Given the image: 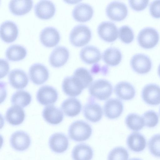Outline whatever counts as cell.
I'll list each match as a JSON object with an SVG mask.
<instances>
[{"mask_svg":"<svg viewBox=\"0 0 160 160\" xmlns=\"http://www.w3.org/2000/svg\"><path fill=\"white\" fill-rule=\"evenodd\" d=\"M92 133V129L87 122L82 120H77L72 123L68 130V135L72 140L77 142L88 139Z\"/></svg>","mask_w":160,"mask_h":160,"instance_id":"1","label":"cell"},{"mask_svg":"<svg viewBox=\"0 0 160 160\" xmlns=\"http://www.w3.org/2000/svg\"><path fill=\"white\" fill-rule=\"evenodd\" d=\"M113 88L108 81L100 79L95 81L89 86L90 95L93 98L100 100L108 99L112 92Z\"/></svg>","mask_w":160,"mask_h":160,"instance_id":"2","label":"cell"},{"mask_svg":"<svg viewBox=\"0 0 160 160\" xmlns=\"http://www.w3.org/2000/svg\"><path fill=\"white\" fill-rule=\"evenodd\" d=\"M91 36V30L88 26L79 24L75 26L71 30L69 39L73 45L80 47L87 44L90 41Z\"/></svg>","mask_w":160,"mask_h":160,"instance_id":"3","label":"cell"},{"mask_svg":"<svg viewBox=\"0 0 160 160\" xmlns=\"http://www.w3.org/2000/svg\"><path fill=\"white\" fill-rule=\"evenodd\" d=\"M137 41L142 48L151 49L155 47L159 40V34L156 29L151 27H145L139 32Z\"/></svg>","mask_w":160,"mask_h":160,"instance_id":"4","label":"cell"},{"mask_svg":"<svg viewBox=\"0 0 160 160\" xmlns=\"http://www.w3.org/2000/svg\"><path fill=\"white\" fill-rule=\"evenodd\" d=\"M152 62L150 58L142 53L134 55L130 60L132 69L136 72L144 74L149 72L152 68Z\"/></svg>","mask_w":160,"mask_h":160,"instance_id":"5","label":"cell"},{"mask_svg":"<svg viewBox=\"0 0 160 160\" xmlns=\"http://www.w3.org/2000/svg\"><path fill=\"white\" fill-rule=\"evenodd\" d=\"M106 12L107 16L110 19L115 21H121L124 19L127 16L128 9L123 2L114 1L107 6Z\"/></svg>","mask_w":160,"mask_h":160,"instance_id":"6","label":"cell"},{"mask_svg":"<svg viewBox=\"0 0 160 160\" xmlns=\"http://www.w3.org/2000/svg\"><path fill=\"white\" fill-rule=\"evenodd\" d=\"M141 97L143 101L151 106L160 104V87L155 84L150 83L142 88Z\"/></svg>","mask_w":160,"mask_h":160,"instance_id":"7","label":"cell"},{"mask_svg":"<svg viewBox=\"0 0 160 160\" xmlns=\"http://www.w3.org/2000/svg\"><path fill=\"white\" fill-rule=\"evenodd\" d=\"M97 32L100 38L108 42H112L117 39L118 32L115 23L110 21H104L98 26Z\"/></svg>","mask_w":160,"mask_h":160,"instance_id":"8","label":"cell"},{"mask_svg":"<svg viewBox=\"0 0 160 160\" xmlns=\"http://www.w3.org/2000/svg\"><path fill=\"white\" fill-rule=\"evenodd\" d=\"M29 75L31 81L37 85L42 84L48 79L49 72L47 67L40 63L32 65L29 70Z\"/></svg>","mask_w":160,"mask_h":160,"instance_id":"9","label":"cell"},{"mask_svg":"<svg viewBox=\"0 0 160 160\" xmlns=\"http://www.w3.org/2000/svg\"><path fill=\"white\" fill-rule=\"evenodd\" d=\"M10 143L11 147L18 151H23L28 149L31 143L29 135L22 131H16L11 135Z\"/></svg>","mask_w":160,"mask_h":160,"instance_id":"10","label":"cell"},{"mask_svg":"<svg viewBox=\"0 0 160 160\" xmlns=\"http://www.w3.org/2000/svg\"><path fill=\"white\" fill-rule=\"evenodd\" d=\"M58 94L53 87L44 85L41 87L36 94V98L38 102L43 105L54 104L57 101Z\"/></svg>","mask_w":160,"mask_h":160,"instance_id":"11","label":"cell"},{"mask_svg":"<svg viewBox=\"0 0 160 160\" xmlns=\"http://www.w3.org/2000/svg\"><path fill=\"white\" fill-rule=\"evenodd\" d=\"M48 145L53 152L57 153H62L65 152L68 148V139L63 133H55L49 138Z\"/></svg>","mask_w":160,"mask_h":160,"instance_id":"12","label":"cell"},{"mask_svg":"<svg viewBox=\"0 0 160 160\" xmlns=\"http://www.w3.org/2000/svg\"><path fill=\"white\" fill-rule=\"evenodd\" d=\"M69 56L68 49L65 47L58 46L55 48L49 56V61L53 67L58 68L64 65L68 60Z\"/></svg>","mask_w":160,"mask_h":160,"instance_id":"13","label":"cell"},{"mask_svg":"<svg viewBox=\"0 0 160 160\" xmlns=\"http://www.w3.org/2000/svg\"><path fill=\"white\" fill-rule=\"evenodd\" d=\"M40 39L44 46L47 47H53L59 42L60 34L55 28L47 27L44 28L41 31Z\"/></svg>","mask_w":160,"mask_h":160,"instance_id":"14","label":"cell"},{"mask_svg":"<svg viewBox=\"0 0 160 160\" xmlns=\"http://www.w3.org/2000/svg\"><path fill=\"white\" fill-rule=\"evenodd\" d=\"M18 34V30L16 24L10 20L3 22L1 25L0 35L4 42L10 43L14 41Z\"/></svg>","mask_w":160,"mask_h":160,"instance_id":"15","label":"cell"},{"mask_svg":"<svg viewBox=\"0 0 160 160\" xmlns=\"http://www.w3.org/2000/svg\"><path fill=\"white\" fill-rule=\"evenodd\" d=\"M34 11L36 15L42 19H47L54 15L56 8L54 4L49 0H41L35 5Z\"/></svg>","mask_w":160,"mask_h":160,"instance_id":"16","label":"cell"},{"mask_svg":"<svg viewBox=\"0 0 160 160\" xmlns=\"http://www.w3.org/2000/svg\"><path fill=\"white\" fill-rule=\"evenodd\" d=\"M104 114L108 118L113 119L122 114L123 106L122 102L117 98H111L106 102L104 106Z\"/></svg>","mask_w":160,"mask_h":160,"instance_id":"17","label":"cell"},{"mask_svg":"<svg viewBox=\"0 0 160 160\" xmlns=\"http://www.w3.org/2000/svg\"><path fill=\"white\" fill-rule=\"evenodd\" d=\"M10 84L14 88L20 89L24 88L28 82V78L23 70L16 69L12 70L8 75Z\"/></svg>","mask_w":160,"mask_h":160,"instance_id":"18","label":"cell"},{"mask_svg":"<svg viewBox=\"0 0 160 160\" xmlns=\"http://www.w3.org/2000/svg\"><path fill=\"white\" fill-rule=\"evenodd\" d=\"M42 116L46 122L53 125L59 124L63 118L62 110L53 105L45 107L42 111Z\"/></svg>","mask_w":160,"mask_h":160,"instance_id":"19","label":"cell"},{"mask_svg":"<svg viewBox=\"0 0 160 160\" xmlns=\"http://www.w3.org/2000/svg\"><path fill=\"white\" fill-rule=\"evenodd\" d=\"M93 13L92 7L89 4L81 3L76 5L72 11V15L76 21L84 22L90 20Z\"/></svg>","mask_w":160,"mask_h":160,"instance_id":"20","label":"cell"},{"mask_svg":"<svg viewBox=\"0 0 160 160\" xmlns=\"http://www.w3.org/2000/svg\"><path fill=\"white\" fill-rule=\"evenodd\" d=\"M83 112L85 118L92 122L99 121L103 115L101 106L93 101H90L84 106Z\"/></svg>","mask_w":160,"mask_h":160,"instance_id":"21","label":"cell"},{"mask_svg":"<svg viewBox=\"0 0 160 160\" xmlns=\"http://www.w3.org/2000/svg\"><path fill=\"white\" fill-rule=\"evenodd\" d=\"M62 88L66 95L71 97L78 96L83 90L79 82L72 76L67 77L64 78Z\"/></svg>","mask_w":160,"mask_h":160,"instance_id":"22","label":"cell"},{"mask_svg":"<svg viewBox=\"0 0 160 160\" xmlns=\"http://www.w3.org/2000/svg\"><path fill=\"white\" fill-rule=\"evenodd\" d=\"M127 144L130 150L138 152L145 148L146 141L145 137L142 134L138 132H133L127 137Z\"/></svg>","mask_w":160,"mask_h":160,"instance_id":"23","label":"cell"},{"mask_svg":"<svg viewBox=\"0 0 160 160\" xmlns=\"http://www.w3.org/2000/svg\"><path fill=\"white\" fill-rule=\"evenodd\" d=\"M114 91L120 99L124 100H129L135 97L136 91L133 86L127 82H121L115 87Z\"/></svg>","mask_w":160,"mask_h":160,"instance_id":"24","label":"cell"},{"mask_svg":"<svg viewBox=\"0 0 160 160\" xmlns=\"http://www.w3.org/2000/svg\"><path fill=\"white\" fill-rule=\"evenodd\" d=\"M80 57L85 63L92 64L98 62L101 58L100 50L96 47L88 45L83 48L80 52Z\"/></svg>","mask_w":160,"mask_h":160,"instance_id":"25","label":"cell"},{"mask_svg":"<svg viewBox=\"0 0 160 160\" xmlns=\"http://www.w3.org/2000/svg\"><path fill=\"white\" fill-rule=\"evenodd\" d=\"M25 117L24 110L22 108L13 105L9 108L5 114L6 121L13 126L21 124L23 122Z\"/></svg>","mask_w":160,"mask_h":160,"instance_id":"26","label":"cell"},{"mask_svg":"<svg viewBox=\"0 0 160 160\" xmlns=\"http://www.w3.org/2000/svg\"><path fill=\"white\" fill-rule=\"evenodd\" d=\"M61 108L67 116L72 117L78 115L80 112L82 105L80 101L76 98H68L63 101Z\"/></svg>","mask_w":160,"mask_h":160,"instance_id":"27","label":"cell"},{"mask_svg":"<svg viewBox=\"0 0 160 160\" xmlns=\"http://www.w3.org/2000/svg\"><path fill=\"white\" fill-rule=\"evenodd\" d=\"M93 154V150L92 148L85 143L77 145L72 152L73 160H91Z\"/></svg>","mask_w":160,"mask_h":160,"instance_id":"28","label":"cell"},{"mask_svg":"<svg viewBox=\"0 0 160 160\" xmlns=\"http://www.w3.org/2000/svg\"><path fill=\"white\" fill-rule=\"evenodd\" d=\"M33 1L30 0H11L9 3L11 12L17 15H23L29 12L33 6Z\"/></svg>","mask_w":160,"mask_h":160,"instance_id":"29","label":"cell"},{"mask_svg":"<svg viewBox=\"0 0 160 160\" xmlns=\"http://www.w3.org/2000/svg\"><path fill=\"white\" fill-rule=\"evenodd\" d=\"M102 58L107 64L114 66L120 63L122 56L119 49L116 47H111L107 48L103 52Z\"/></svg>","mask_w":160,"mask_h":160,"instance_id":"30","label":"cell"},{"mask_svg":"<svg viewBox=\"0 0 160 160\" xmlns=\"http://www.w3.org/2000/svg\"><path fill=\"white\" fill-rule=\"evenodd\" d=\"M27 51L26 48L19 45L13 44L6 49L5 54L7 59L11 61L21 60L26 56Z\"/></svg>","mask_w":160,"mask_h":160,"instance_id":"31","label":"cell"},{"mask_svg":"<svg viewBox=\"0 0 160 160\" xmlns=\"http://www.w3.org/2000/svg\"><path fill=\"white\" fill-rule=\"evenodd\" d=\"M31 100L32 97L30 94L24 90H19L16 92L12 95L11 99V102L12 105L22 108L29 105Z\"/></svg>","mask_w":160,"mask_h":160,"instance_id":"32","label":"cell"},{"mask_svg":"<svg viewBox=\"0 0 160 160\" xmlns=\"http://www.w3.org/2000/svg\"><path fill=\"white\" fill-rule=\"evenodd\" d=\"M125 122L127 127L131 130L138 131L145 126L142 116L135 113H131L126 118Z\"/></svg>","mask_w":160,"mask_h":160,"instance_id":"33","label":"cell"},{"mask_svg":"<svg viewBox=\"0 0 160 160\" xmlns=\"http://www.w3.org/2000/svg\"><path fill=\"white\" fill-rule=\"evenodd\" d=\"M73 77L80 83L84 89L89 86L93 81V77L87 69L80 67L77 69L74 72Z\"/></svg>","mask_w":160,"mask_h":160,"instance_id":"34","label":"cell"},{"mask_svg":"<svg viewBox=\"0 0 160 160\" xmlns=\"http://www.w3.org/2000/svg\"><path fill=\"white\" fill-rule=\"evenodd\" d=\"M128 152L125 148L122 147H117L109 152L108 160H128Z\"/></svg>","mask_w":160,"mask_h":160,"instance_id":"35","label":"cell"},{"mask_svg":"<svg viewBox=\"0 0 160 160\" xmlns=\"http://www.w3.org/2000/svg\"><path fill=\"white\" fill-rule=\"evenodd\" d=\"M145 126L149 128L156 126L159 122V117L157 113L152 110L145 112L142 116Z\"/></svg>","mask_w":160,"mask_h":160,"instance_id":"36","label":"cell"},{"mask_svg":"<svg viewBox=\"0 0 160 160\" xmlns=\"http://www.w3.org/2000/svg\"><path fill=\"white\" fill-rule=\"evenodd\" d=\"M118 32L120 39L124 43H130L134 39L133 31L128 26L123 25L120 27Z\"/></svg>","mask_w":160,"mask_h":160,"instance_id":"37","label":"cell"},{"mask_svg":"<svg viewBox=\"0 0 160 160\" xmlns=\"http://www.w3.org/2000/svg\"><path fill=\"white\" fill-rule=\"evenodd\" d=\"M149 150L152 155L160 158V134L153 136L148 142Z\"/></svg>","mask_w":160,"mask_h":160,"instance_id":"38","label":"cell"},{"mask_svg":"<svg viewBox=\"0 0 160 160\" xmlns=\"http://www.w3.org/2000/svg\"><path fill=\"white\" fill-rule=\"evenodd\" d=\"M148 0H129L130 7L134 10L140 11L145 9L148 5Z\"/></svg>","mask_w":160,"mask_h":160,"instance_id":"39","label":"cell"},{"mask_svg":"<svg viewBox=\"0 0 160 160\" xmlns=\"http://www.w3.org/2000/svg\"><path fill=\"white\" fill-rule=\"evenodd\" d=\"M149 12L151 15L154 18H160V0H154L149 6Z\"/></svg>","mask_w":160,"mask_h":160,"instance_id":"40","label":"cell"},{"mask_svg":"<svg viewBox=\"0 0 160 160\" xmlns=\"http://www.w3.org/2000/svg\"><path fill=\"white\" fill-rule=\"evenodd\" d=\"M1 78H3L8 73L9 69V63L6 60L1 59L0 60Z\"/></svg>","mask_w":160,"mask_h":160,"instance_id":"41","label":"cell"},{"mask_svg":"<svg viewBox=\"0 0 160 160\" xmlns=\"http://www.w3.org/2000/svg\"><path fill=\"white\" fill-rule=\"evenodd\" d=\"M158 72L159 77H160V64L158 67Z\"/></svg>","mask_w":160,"mask_h":160,"instance_id":"42","label":"cell"},{"mask_svg":"<svg viewBox=\"0 0 160 160\" xmlns=\"http://www.w3.org/2000/svg\"><path fill=\"white\" fill-rule=\"evenodd\" d=\"M129 160H142L139 158H134L130 159Z\"/></svg>","mask_w":160,"mask_h":160,"instance_id":"43","label":"cell"},{"mask_svg":"<svg viewBox=\"0 0 160 160\" xmlns=\"http://www.w3.org/2000/svg\"><path fill=\"white\" fill-rule=\"evenodd\" d=\"M159 114H160V107L159 109Z\"/></svg>","mask_w":160,"mask_h":160,"instance_id":"44","label":"cell"}]
</instances>
